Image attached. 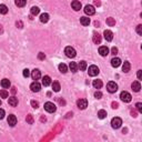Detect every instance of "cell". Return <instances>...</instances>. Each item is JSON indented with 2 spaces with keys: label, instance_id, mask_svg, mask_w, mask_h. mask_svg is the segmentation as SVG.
Instances as JSON below:
<instances>
[{
  "label": "cell",
  "instance_id": "obj_22",
  "mask_svg": "<svg viewBox=\"0 0 142 142\" xmlns=\"http://www.w3.org/2000/svg\"><path fill=\"white\" fill-rule=\"evenodd\" d=\"M130 68H131V65H130L129 61H125L122 65V70L124 71V72H129L130 71Z\"/></svg>",
  "mask_w": 142,
  "mask_h": 142
},
{
  "label": "cell",
  "instance_id": "obj_19",
  "mask_svg": "<svg viewBox=\"0 0 142 142\" xmlns=\"http://www.w3.org/2000/svg\"><path fill=\"white\" fill-rule=\"evenodd\" d=\"M51 84H52V90L54 92H59L60 91L61 87H60V83L58 82V81H53V83H51Z\"/></svg>",
  "mask_w": 142,
  "mask_h": 142
},
{
  "label": "cell",
  "instance_id": "obj_11",
  "mask_svg": "<svg viewBox=\"0 0 142 142\" xmlns=\"http://www.w3.org/2000/svg\"><path fill=\"white\" fill-rule=\"evenodd\" d=\"M8 124L10 127H14L17 124V118H16V116L10 114V116L8 117Z\"/></svg>",
  "mask_w": 142,
  "mask_h": 142
},
{
  "label": "cell",
  "instance_id": "obj_21",
  "mask_svg": "<svg viewBox=\"0 0 142 142\" xmlns=\"http://www.w3.org/2000/svg\"><path fill=\"white\" fill-rule=\"evenodd\" d=\"M80 22H81V25H82V26H89L90 18H88V17H81L80 18Z\"/></svg>",
  "mask_w": 142,
  "mask_h": 142
},
{
  "label": "cell",
  "instance_id": "obj_45",
  "mask_svg": "<svg viewBox=\"0 0 142 142\" xmlns=\"http://www.w3.org/2000/svg\"><path fill=\"white\" fill-rule=\"evenodd\" d=\"M118 107H119V104H118L117 102H112V108L113 109H118Z\"/></svg>",
  "mask_w": 142,
  "mask_h": 142
},
{
  "label": "cell",
  "instance_id": "obj_3",
  "mask_svg": "<svg viewBox=\"0 0 142 142\" xmlns=\"http://www.w3.org/2000/svg\"><path fill=\"white\" fill-rule=\"evenodd\" d=\"M120 99H121L123 102H130L132 100V97H131V94H130L129 92L122 91L121 93H120Z\"/></svg>",
  "mask_w": 142,
  "mask_h": 142
},
{
  "label": "cell",
  "instance_id": "obj_18",
  "mask_svg": "<svg viewBox=\"0 0 142 142\" xmlns=\"http://www.w3.org/2000/svg\"><path fill=\"white\" fill-rule=\"evenodd\" d=\"M93 42H94L96 44H100L101 43V36L99 34H97V32L93 34Z\"/></svg>",
  "mask_w": 142,
  "mask_h": 142
},
{
  "label": "cell",
  "instance_id": "obj_12",
  "mask_svg": "<svg viewBox=\"0 0 142 142\" xmlns=\"http://www.w3.org/2000/svg\"><path fill=\"white\" fill-rule=\"evenodd\" d=\"M99 53H100L102 57H107L109 54V48L105 47V46L100 47V48H99Z\"/></svg>",
  "mask_w": 142,
  "mask_h": 142
},
{
  "label": "cell",
  "instance_id": "obj_35",
  "mask_svg": "<svg viewBox=\"0 0 142 142\" xmlns=\"http://www.w3.org/2000/svg\"><path fill=\"white\" fill-rule=\"evenodd\" d=\"M27 122H28L29 124H34V117H32L31 114L27 116Z\"/></svg>",
  "mask_w": 142,
  "mask_h": 142
},
{
  "label": "cell",
  "instance_id": "obj_42",
  "mask_svg": "<svg viewBox=\"0 0 142 142\" xmlns=\"http://www.w3.org/2000/svg\"><path fill=\"white\" fill-rule=\"evenodd\" d=\"M4 118H5V110L0 109V119H4Z\"/></svg>",
  "mask_w": 142,
  "mask_h": 142
},
{
  "label": "cell",
  "instance_id": "obj_40",
  "mask_svg": "<svg viewBox=\"0 0 142 142\" xmlns=\"http://www.w3.org/2000/svg\"><path fill=\"white\" fill-rule=\"evenodd\" d=\"M31 105H32V108H35V109H37L39 107V103L37 101H35V100H32L31 101Z\"/></svg>",
  "mask_w": 142,
  "mask_h": 142
},
{
  "label": "cell",
  "instance_id": "obj_1",
  "mask_svg": "<svg viewBox=\"0 0 142 142\" xmlns=\"http://www.w3.org/2000/svg\"><path fill=\"white\" fill-rule=\"evenodd\" d=\"M44 110L49 113H52L57 110V107L54 103H52V102H46V103H44Z\"/></svg>",
  "mask_w": 142,
  "mask_h": 142
},
{
  "label": "cell",
  "instance_id": "obj_13",
  "mask_svg": "<svg viewBox=\"0 0 142 142\" xmlns=\"http://www.w3.org/2000/svg\"><path fill=\"white\" fill-rule=\"evenodd\" d=\"M71 7H72V9H73V10L79 11L80 9H81V2L80 1H77V0H74V1L71 2Z\"/></svg>",
  "mask_w": 142,
  "mask_h": 142
},
{
  "label": "cell",
  "instance_id": "obj_20",
  "mask_svg": "<svg viewBox=\"0 0 142 142\" xmlns=\"http://www.w3.org/2000/svg\"><path fill=\"white\" fill-rule=\"evenodd\" d=\"M9 104L11 105V107H17L18 105V99L16 97H11V98H9Z\"/></svg>",
  "mask_w": 142,
  "mask_h": 142
},
{
  "label": "cell",
  "instance_id": "obj_6",
  "mask_svg": "<svg viewBox=\"0 0 142 142\" xmlns=\"http://www.w3.org/2000/svg\"><path fill=\"white\" fill-rule=\"evenodd\" d=\"M99 68L97 67V66H90L89 67V70H88V73L89 75H91V77H96V75L99 74Z\"/></svg>",
  "mask_w": 142,
  "mask_h": 142
},
{
  "label": "cell",
  "instance_id": "obj_48",
  "mask_svg": "<svg viewBox=\"0 0 142 142\" xmlns=\"http://www.w3.org/2000/svg\"><path fill=\"white\" fill-rule=\"evenodd\" d=\"M11 92H12V93H13V94H14V93H16V92H17V90H16V88H12V90H11Z\"/></svg>",
  "mask_w": 142,
  "mask_h": 142
},
{
  "label": "cell",
  "instance_id": "obj_7",
  "mask_svg": "<svg viewBox=\"0 0 142 142\" xmlns=\"http://www.w3.org/2000/svg\"><path fill=\"white\" fill-rule=\"evenodd\" d=\"M77 105L79 109L83 110V109H86L88 107V101H87V99H79V100L77 101Z\"/></svg>",
  "mask_w": 142,
  "mask_h": 142
},
{
  "label": "cell",
  "instance_id": "obj_50",
  "mask_svg": "<svg viewBox=\"0 0 142 142\" xmlns=\"http://www.w3.org/2000/svg\"><path fill=\"white\" fill-rule=\"evenodd\" d=\"M0 32H2V26L0 25Z\"/></svg>",
  "mask_w": 142,
  "mask_h": 142
},
{
  "label": "cell",
  "instance_id": "obj_24",
  "mask_svg": "<svg viewBox=\"0 0 142 142\" xmlns=\"http://www.w3.org/2000/svg\"><path fill=\"white\" fill-rule=\"evenodd\" d=\"M40 21L41 22H43V23L48 22V21H49V14L48 13H42L40 16Z\"/></svg>",
  "mask_w": 142,
  "mask_h": 142
},
{
  "label": "cell",
  "instance_id": "obj_43",
  "mask_svg": "<svg viewBox=\"0 0 142 142\" xmlns=\"http://www.w3.org/2000/svg\"><path fill=\"white\" fill-rule=\"evenodd\" d=\"M111 52H112V54H114V56H116V54L118 53V49H117L116 47H113L112 49H111Z\"/></svg>",
  "mask_w": 142,
  "mask_h": 142
},
{
  "label": "cell",
  "instance_id": "obj_4",
  "mask_svg": "<svg viewBox=\"0 0 142 142\" xmlns=\"http://www.w3.org/2000/svg\"><path fill=\"white\" fill-rule=\"evenodd\" d=\"M65 53H66V56L67 57H69V58H74V57L77 56V52H75V50L72 47H67L66 48Z\"/></svg>",
  "mask_w": 142,
  "mask_h": 142
},
{
  "label": "cell",
  "instance_id": "obj_8",
  "mask_svg": "<svg viewBox=\"0 0 142 142\" xmlns=\"http://www.w3.org/2000/svg\"><path fill=\"white\" fill-rule=\"evenodd\" d=\"M84 12H86V14H89V16H92V14L96 13V9L93 6L91 5H87L86 7H84Z\"/></svg>",
  "mask_w": 142,
  "mask_h": 142
},
{
  "label": "cell",
  "instance_id": "obj_36",
  "mask_svg": "<svg viewBox=\"0 0 142 142\" xmlns=\"http://www.w3.org/2000/svg\"><path fill=\"white\" fill-rule=\"evenodd\" d=\"M135 108H137V110L139 111V112L142 113V103L141 102H138V103L135 104Z\"/></svg>",
  "mask_w": 142,
  "mask_h": 142
},
{
  "label": "cell",
  "instance_id": "obj_46",
  "mask_svg": "<svg viewBox=\"0 0 142 142\" xmlns=\"http://www.w3.org/2000/svg\"><path fill=\"white\" fill-rule=\"evenodd\" d=\"M17 27H18V28H22V22H21V21H18V22H17Z\"/></svg>",
  "mask_w": 142,
  "mask_h": 142
},
{
  "label": "cell",
  "instance_id": "obj_49",
  "mask_svg": "<svg viewBox=\"0 0 142 142\" xmlns=\"http://www.w3.org/2000/svg\"><path fill=\"white\" fill-rule=\"evenodd\" d=\"M131 114H132V117H137V113H135L134 111H132V112H131Z\"/></svg>",
  "mask_w": 142,
  "mask_h": 142
},
{
  "label": "cell",
  "instance_id": "obj_2",
  "mask_svg": "<svg viewBox=\"0 0 142 142\" xmlns=\"http://www.w3.org/2000/svg\"><path fill=\"white\" fill-rule=\"evenodd\" d=\"M121 124H122V120L120 119V118L116 117L111 120V127H112L113 129H119L120 127H121Z\"/></svg>",
  "mask_w": 142,
  "mask_h": 142
},
{
  "label": "cell",
  "instance_id": "obj_26",
  "mask_svg": "<svg viewBox=\"0 0 142 142\" xmlns=\"http://www.w3.org/2000/svg\"><path fill=\"white\" fill-rule=\"evenodd\" d=\"M92 84H93V87H94L96 89H101V87H102V81H101V80H94Z\"/></svg>",
  "mask_w": 142,
  "mask_h": 142
},
{
  "label": "cell",
  "instance_id": "obj_10",
  "mask_svg": "<svg viewBox=\"0 0 142 142\" xmlns=\"http://www.w3.org/2000/svg\"><path fill=\"white\" fill-rule=\"evenodd\" d=\"M103 36H104V39H105L107 41H112V39H113V34H112V31H111V30H104Z\"/></svg>",
  "mask_w": 142,
  "mask_h": 142
},
{
  "label": "cell",
  "instance_id": "obj_31",
  "mask_svg": "<svg viewBox=\"0 0 142 142\" xmlns=\"http://www.w3.org/2000/svg\"><path fill=\"white\" fill-rule=\"evenodd\" d=\"M39 12H40V9H39L38 7H32L31 8V14L32 16H37V14H39Z\"/></svg>",
  "mask_w": 142,
  "mask_h": 142
},
{
  "label": "cell",
  "instance_id": "obj_30",
  "mask_svg": "<svg viewBox=\"0 0 142 142\" xmlns=\"http://www.w3.org/2000/svg\"><path fill=\"white\" fill-rule=\"evenodd\" d=\"M8 12V8L6 5H0V13L2 14H6Z\"/></svg>",
  "mask_w": 142,
  "mask_h": 142
},
{
  "label": "cell",
  "instance_id": "obj_14",
  "mask_svg": "<svg viewBox=\"0 0 142 142\" xmlns=\"http://www.w3.org/2000/svg\"><path fill=\"white\" fill-rule=\"evenodd\" d=\"M131 88H132V90H133L134 92H139L140 91V89H141V84H140L139 81H134V82L131 84Z\"/></svg>",
  "mask_w": 142,
  "mask_h": 142
},
{
  "label": "cell",
  "instance_id": "obj_28",
  "mask_svg": "<svg viewBox=\"0 0 142 142\" xmlns=\"http://www.w3.org/2000/svg\"><path fill=\"white\" fill-rule=\"evenodd\" d=\"M59 70H60V72H62V73H66V72L68 71V67L65 65V63H60L59 65Z\"/></svg>",
  "mask_w": 142,
  "mask_h": 142
},
{
  "label": "cell",
  "instance_id": "obj_9",
  "mask_svg": "<svg viewBox=\"0 0 142 142\" xmlns=\"http://www.w3.org/2000/svg\"><path fill=\"white\" fill-rule=\"evenodd\" d=\"M30 89H31L32 92H39L41 89V84L37 82V81H35V82H32L31 84H30Z\"/></svg>",
  "mask_w": 142,
  "mask_h": 142
},
{
  "label": "cell",
  "instance_id": "obj_47",
  "mask_svg": "<svg viewBox=\"0 0 142 142\" xmlns=\"http://www.w3.org/2000/svg\"><path fill=\"white\" fill-rule=\"evenodd\" d=\"M94 5L96 6H100L101 4H100V1H94Z\"/></svg>",
  "mask_w": 142,
  "mask_h": 142
},
{
  "label": "cell",
  "instance_id": "obj_25",
  "mask_svg": "<svg viewBox=\"0 0 142 142\" xmlns=\"http://www.w3.org/2000/svg\"><path fill=\"white\" fill-rule=\"evenodd\" d=\"M69 68H70V70L72 72H77L78 71V65L75 62H70V65H69Z\"/></svg>",
  "mask_w": 142,
  "mask_h": 142
},
{
  "label": "cell",
  "instance_id": "obj_32",
  "mask_svg": "<svg viewBox=\"0 0 142 142\" xmlns=\"http://www.w3.org/2000/svg\"><path fill=\"white\" fill-rule=\"evenodd\" d=\"M107 23L110 27H113V26H116V20L113 18H107Z\"/></svg>",
  "mask_w": 142,
  "mask_h": 142
},
{
  "label": "cell",
  "instance_id": "obj_23",
  "mask_svg": "<svg viewBox=\"0 0 142 142\" xmlns=\"http://www.w3.org/2000/svg\"><path fill=\"white\" fill-rule=\"evenodd\" d=\"M1 86L4 89H8L9 87H10V81L8 79H2L1 80Z\"/></svg>",
  "mask_w": 142,
  "mask_h": 142
},
{
  "label": "cell",
  "instance_id": "obj_15",
  "mask_svg": "<svg viewBox=\"0 0 142 142\" xmlns=\"http://www.w3.org/2000/svg\"><path fill=\"white\" fill-rule=\"evenodd\" d=\"M42 84H43L44 87H48L51 84V78L49 75H44V77H42Z\"/></svg>",
  "mask_w": 142,
  "mask_h": 142
},
{
  "label": "cell",
  "instance_id": "obj_34",
  "mask_svg": "<svg viewBox=\"0 0 142 142\" xmlns=\"http://www.w3.org/2000/svg\"><path fill=\"white\" fill-rule=\"evenodd\" d=\"M26 5V0H17L16 1V6L18 7H23Z\"/></svg>",
  "mask_w": 142,
  "mask_h": 142
},
{
  "label": "cell",
  "instance_id": "obj_16",
  "mask_svg": "<svg viewBox=\"0 0 142 142\" xmlns=\"http://www.w3.org/2000/svg\"><path fill=\"white\" fill-rule=\"evenodd\" d=\"M31 77H32V79H34V80L40 79V77H41L40 70H38V69H35V70L32 71V73H31Z\"/></svg>",
  "mask_w": 142,
  "mask_h": 142
},
{
  "label": "cell",
  "instance_id": "obj_38",
  "mask_svg": "<svg viewBox=\"0 0 142 142\" xmlns=\"http://www.w3.org/2000/svg\"><path fill=\"white\" fill-rule=\"evenodd\" d=\"M44 58H46V54L42 53V52H39V54H38V59H39V60H44Z\"/></svg>",
  "mask_w": 142,
  "mask_h": 142
},
{
  "label": "cell",
  "instance_id": "obj_37",
  "mask_svg": "<svg viewBox=\"0 0 142 142\" xmlns=\"http://www.w3.org/2000/svg\"><path fill=\"white\" fill-rule=\"evenodd\" d=\"M23 77H25V78H28L29 77V75H30V71L28 70V69H25V70H23Z\"/></svg>",
  "mask_w": 142,
  "mask_h": 142
},
{
  "label": "cell",
  "instance_id": "obj_51",
  "mask_svg": "<svg viewBox=\"0 0 142 142\" xmlns=\"http://www.w3.org/2000/svg\"><path fill=\"white\" fill-rule=\"evenodd\" d=\"M0 105H1V101H0Z\"/></svg>",
  "mask_w": 142,
  "mask_h": 142
},
{
  "label": "cell",
  "instance_id": "obj_33",
  "mask_svg": "<svg viewBox=\"0 0 142 142\" xmlns=\"http://www.w3.org/2000/svg\"><path fill=\"white\" fill-rule=\"evenodd\" d=\"M8 91L7 90H1V91H0V97H1V98H4V99H7L8 98Z\"/></svg>",
  "mask_w": 142,
  "mask_h": 142
},
{
  "label": "cell",
  "instance_id": "obj_5",
  "mask_svg": "<svg viewBox=\"0 0 142 142\" xmlns=\"http://www.w3.org/2000/svg\"><path fill=\"white\" fill-rule=\"evenodd\" d=\"M107 89L110 93H114L118 90V84L116 82H113V81H110V82H108V84H107Z\"/></svg>",
  "mask_w": 142,
  "mask_h": 142
},
{
  "label": "cell",
  "instance_id": "obj_29",
  "mask_svg": "<svg viewBox=\"0 0 142 142\" xmlns=\"http://www.w3.org/2000/svg\"><path fill=\"white\" fill-rule=\"evenodd\" d=\"M78 68H79L80 70L84 71V70L87 69V62H86V61H80L79 65H78Z\"/></svg>",
  "mask_w": 142,
  "mask_h": 142
},
{
  "label": "cell",
  "instance_id": "obj_41",
  "mask_svg": "<svg viewBox=\"0 0 142 142\" xmlns=\"http://www.w3.org/2000/svg\"><path fill=\"white\" fill-rule=\"evenodd\" d=\"M101 97H102V93H101L100 91H97V92L94 93V98H97V99H101Z\"/></svg>",
  "mask_w": 142,
  "mask_h": 142
},
{
  "label": "cell",
  "instance_id": "obj_44",
  "mask_svg": "<svg viewBox=\"0 0 142 142\" xmlns=\"http://www.w3.org/2000/svg\"><path fill=\"white\" fill-rule=\"evenodd\" d=\"M141 78H142V71L139 70V71H138V79L141 80Z\"/></svg>",
  "mask_w": 142,
  "mask_h": 142
},
{
  "label": "cell",
  "instance_id": "obj_27",
  "mask_svg": "<svg viewBox=\"0 0 142 142\" xmlns=\"http://www.w3.org/2000/svg\"><path fill=\"white\" fill-rule=\"evenodd\" d=\"M107 117V111L105 110H99L98 111V118L99 119H104Z\"/></svg>",
  "mask_w": 142,
  "mask_h": 142
},
{
  "label": "cell",
  "instance_id": "obj_17",
  "mask_svg": "<svg viewBox=\"0 0 142 142\" xmlns=\"http://www.w3.org/2000/svg\"><path fill=\"white\" fill-rule=\"evenodd\" d=\"M120 65H121V59L120 58H113L111 60V66H112V67L118 68Z\"/></svg>",
  "mask_w": 142,
  "mask_h": 142
},
{
  "label": "cell",
  "instance_id": "obj_39",
  "mask_svg": "<svg viewBox=\"0 0 142 142\" xmlns=\"http://www.w3.org/2000/svg\"><path fill=\"white\" fill-rule=\"evenodd\" d=\"M137 32H138V35H142V25H139L137 27Z\"/></svg>",
  "mask_w": 142,
  "mask_h": 142
}]
</instances>
